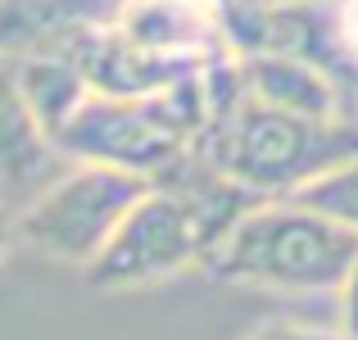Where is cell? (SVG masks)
I'll use <instances>...</instances> for the list:
<instances>
[{
	"label": "cell",
	"mask_w": 358,
	"mask_h": 340,
	"mask_svg": "<svg viewBox=\"0 0 358 340\" xmlns=\"http://www.w3.org/2000/svg\"><path fill=\"white\" fill-rule=\"evenodd\" d=\"M354 259V227L327 218L290 195H277V200L250 204L204 263L222 281L308 295V290H341Z\"/></svg>",
	"instance_id": "cell-1"
},
{
	"label": "cell",
	"mask_w": 358,
	"mask_h": 340,
	"mask_svg": "<svg viewBox=\"0 0 358 340\" xmlns=\"http://www.w3.org/2000/svg\"><path fill=\"white\" fill-rule=\"evenodd\" d=\"M204 127H213L209 164L254 195H295L358 155V118H308L250 91Z\"/></svg>",
	"instance_id": "cell-2"
},
{
	"label": "cell",
	"mask_w": 358,
	"mask_h": 340,
	"mask_svg": "<svg viewBox=\"0 0 358 340\" xmlns=\"http://www.w3.org/2000/svg\"><path fill=\"white\" fill-rule=\"evenodd\" d=\"M222 241V227L204 209H195L186 195L168 186H150L131 213L118 222L109 245L87 263V277L96 286H141L168 272L186 268L195 259H209Z\"/></svg>",
	"instance_id": "cell-3"
},
{
	"label": "cell",
	"mask_w": 358,
	"mask_h": 340,
	"mask_svg": "<svg viewBox=\"0 0 358 340\" xmlns=\"http://www.w3.org/2000/svg\"><path fill=\"white\" fill-rule=\"evenodd\" d=\"M150 177L136 168L118 164H91L82 173L55 182L32 209L18 218V232L36 245L41 254L64 263H82L87 268L100 250L109 245V236L118 232V222L131 213V204L150 191Z\"/></svg>",
	"instance_id": "cell-4"
},
{
	"label": "cell",
	"mask_w": 358,
	"mask_h": 340,
	"mask_svg": "<svg viewBox=\"0 0 358 340\" xmlns=\"http://www.w3.org/2000/svg\"><path fill=\"white\" fill-rule=\"evenodd\" d=\"M14 78H18L27 109L36 113L41 132H50V136H59V127L87 100V78L69 59H27L23 69H14Z\"/></svg>",
	"instance_id": "cell-5"
},
{
	"label": "cell",
	"mask_w": 358,
	"mask_h": 340,
	"mask_svg": "<svg viewBox=\"0 0 358 340\" xmlns=\"http://www.w3.org/2000/svg\"><path fill=\"white\" fill-rule=\"evenodd\" d=\"M45 159V141H41V122L27 109L23 91H18L14 69L0 64V173L27 182Z\"/></svg>",
	"instance_id": "cell-6"
},
{
	"label": "cell",
	"mask_w": 358,
	"mask_h": 340,
	"mask_svg": "<svg viewBox=\"0 0 358 340\" xmlns=\"http://www.w3.org/2000/svg\"><path fill=\"white\" fill-rule=\"evenodd\" d=\"M290 200L308 204V209H317V213H327V218H336V222H345V227L358 232V155L345 159L331 173H322L317 182L299 186Z\"/></svg>",
	"instance_id": "cell-7"
},
{
	"label": "cell",
	"mask_w": 358,
	"mask_h": 340,
	"mask_svg": "<svg viewBox=\"0 0 358 340\" xmlns=\"http://www.w3.org/2000/svg\"><path fill=\"white\" fill-rule=\"evenodd\" d=\"M336 36H341V55L358 78V0H336Z\"/></svg>",
	"instance_id": "cell-8"
},
{
	"label": "cell",
	"mask_w": 358,
	"mask_h": 340,
	"mask_svg": "<svg viewBox=\"0 0 358 340\" xmlns=\"http://www.w3.org/2000/svg\"><path fill=\"white\" fill-rule=\"evenodd\" d=\"M250 340H350L336 327V332H327V327H299V323H268L259 327Z\"/></svg>",
	"instance_id": "cell-9"
},
{
	"label": "cell",
	"mask_w": 358,
	"mask_h": 340,
	"mask_svg": "<svg viewBox=\"0 0 358 340\" xmlns=\"http://www.w3.org/2000/svg\"><path fill=\"white\" fill-rule=\"evenodd\" d=\"M341 332L358 340V259L350 263V272L341 281Z\"/></svg>",
	"instance_id": "cell-10"
},
{
	"label": "cell",
	"mask_w": 358,
	"mask_h": 340,
	"mask_svg": "<svg viewBox=\"0 0 358 340\" xmlns=\"http://www.w3.org/2000/svg\"><path fill=\"white\" fill-rule=\"evenodd\" d=\"M9 227H14V222H9V213L0 209V250H5V241H9Z\"/></svg>",
	"instance_id": "cell-11"
}]
</instances>
